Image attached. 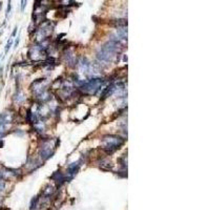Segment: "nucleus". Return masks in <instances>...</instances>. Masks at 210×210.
<instances>
[{
	"label": "nucleus",
	"mask_w": 210,
	"mask_h": 210,
	"mask_svg": "<svg viewBox=\"0 0 210 210\" xmlns=\"http://www.w3.org/2000/svg\"><path fill=\"white\" fill-rule=\"evenodd\" d=\"M3 187H4V184H3V182H0V189H2Z\"/></svg>",
	"instance_id": "nucleus-1"
}]
</instances>
